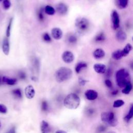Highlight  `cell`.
I'll return each instance as SVG.
<instances>
[{"instance_id":"cell-1","label":"cell","mask_w":133,"mask_h":133,"mask_svg":"<svg viewBox=\"0 0 133 133\" xmlns=\"http://www.w3.org/2000/svg\"><path fill=\"white\" fill-rule=\"evenodd\" d=\"M115 79L118 87H124L127 83L130 82L128 71L124 68L118 70L115 74Z\"/></svg>"},{"instance_id":"cell-2","label":"cell","mask_w":133,"mask_h":133,"mask_svg":"<svg viewBox=\"0 0 133 133\" xmlns=\"http://www.w3.org/2000/svg\"><path fill=\"white\" fill-rule=\"evenodd\" d=\"M73 75L72 70L67 67L62 66L59 68L55 72L56 80L58 83H62L70 79Z\"/></svg>"},{"instance_id":"cell-3","label":"cell","mask_w":133,"mask_h":133,"mask_svg":"<svg viewBox=\"0 0 133 133\" xmlns=\"http://www.w3.org/2000/svg\"><path fill=\"white\" fill-rule=\"evenodd\" d=\"M80 102V98L77 95L74 93H71L65 97L63 103L66 108L74 110L77 109L79 107Z\"/></svg>"},{"instance_id":"cell-4","label":"cell","mask_w":133,"mask_h":133,"mask_svg":"<svg viewBox=\"0 0 133 133\" xmlns=\"http://www.w3.org/2000/svg\"><path fill=\"white\" fill-rule=\"evenodd\" d=\"M75 26L79 33L83 34L88 30L90 23L88 20L86 18L78 17L75 20Z\"/></svg>"},{"instance_id":"cell-5","label":"cell","mask_w":133,"mask_h":133,"mask_svg":"<svg viewBox=\"0 0 133 133\" xmlns=\"http://www.w3.org/2000/svg\"><path fill=\"white\" fill-rule=\"evenodd\" d=\"M101 121L111 127H115L118 124V121L112 112H103L101 114Z\"/></svg>"},{"instance_id":"cell-6","label":"cell","mask_w":133,"mask_h":133,"mask_svg":"<svg viewBox=\"0 0 133 133\" xmlns=\"http://www.w3.org/2000/svg\"><path fill=\"white\" fill-rule=\"evenodd\" d=\"M111 19L112 24V28L114 30H116L119 27V17L118 12L115 10H113L111 14Z\"/></svg>"},{"instance_id":"cell-7","label":"cell","mask_w":133,"mask_h":133,"mask_svg":"<svg viewBox=\"0 0 133 133\" xmlns=\"http://www.w3.org/2000/svg\"><path fill=\"white\" fill-rule=\"evenodd\" d=\"M61 58L62 60L66 63H71L74 60V54L69 50L64 51L62 54Z\"/></svg>"},{"instance_id":"cell-8","label":"cell","mask_w":133,"mask_h":133,"mask_svg":"<svg viewBox=\"0 0 133 133\" xmlns=\"http://www.w3.org/2000/svg\"><path fill=\"white\" fill-rule=\"evenodd\" d=\"M55 10L60 15H65L68 11V7L66 4L63 3H60L56 6Z\"/></svg>"},{"instance_id":"cell-9","label":"cell","mask_w":133,"mask_h":133,"mask_svg":"<svg viewBox=\"0 0 133 133\" xmlns=\"http://www.w3.org/2000/svg\"><path fill=\"white\" fill-rule=\"evenodd\" d=\"M24 93L28 99H31L34 98L35 95V91L33 86L31 85H28L24 89Z\"/></svg>"},{"instance_id":"cell-10","label":"cell","mask_w":133,"mask_h":133,"mask_svg":"<svg viewBox=\"0 0 133 133\" xmlns=\"http://www.w3.org/2000/svg\"><path fill=\"white\" fill-rule=\"evenodd\" d=\"M51 35L56 40L60 39L63 35L62 30L59 28H54L51 30Z\"/></svg>"},{"instance_id":"cell-11","label":"cell","mask_w":133,"mask_h":133,"mask_svg":"<svg viewBox=\"0 0 133 133\" xmlns=\"http://www.w3.org/2000/svg\"><path fill=\"white\" fill-rule=\"evenodd\" d=\"M85 96L87 100L92 101L97 98L98 94L95 90L88 89L85 92Z\"/></svg>"},{"instance_id":"cell-12","label":"cell","mask_w":133,"mask_h":133,"mask_svg":"<svg viewBox=\"0 0 133 133\" xmlns=\"http://www.w3.org/2000/svg\"><path fill=\"white\" fill-rule=\"evenodd\" d=\"M94 71L98 74H104L107 71V66L105 64L100 63L94 64L93 65Z\"/></svg>"},{"instance_id":"cell-13","label":"cell","mask_w":133,"mask_h":133,"mask_svg":"<svg viewBox=\"0 0 133 133\" xmlns=\"http://www.w3.org/2000/svg\"><path fill=\"white\" fill-rule=\"evenodd\" d=\"M2 50L5 55L7 56L9 55L10 51V45L8 38L7 37H5L3 39L2 43Z\"/></svg>"},{"instance_id":"cell-14","label":"cell","mask_w":133,"mask_h":133,"mask_svg":"<svg viewBox=\"0 0 133 133\" xmlns=\"http://www.w3.org/2000/svg\"><path fill=\"white\" fill-rule=\"evenodd\" d=\"M105 53L104 50L101 48H97L95 49L92 53L93 57L96 59H101L105 56Z\"/></svg>"},{"instance_id":"cell-15","label":"cell","mask_w":133,"mask_h":133,"mask_svg":"<svg viewBox=\"0 0 133 133\" xmlns=\"http://www.w3.org/2000/svg\"><path fill=\"white\" fill-rule=\"evenodd\" d=\"M40 129L41 133H49L50 128L47 122L43 120L40 124Z\"/></svg>"},{"instance_id":"cell-16","label":"cell","mask_w":133,"mask_h":133,"mask_svg":"<svg viewBox=\"0 0 133 133\" xmlns=\"http://www.w3.org/2000/svg\"><path fill=\"white\" fill-rule=\"evenodd\" d=\"M116 39L120 42H122L125 41L127 39V34L123 31H118L116 32L115 35Z\"/></svg>"},{"instance_id":"cell-17","label":"cell","mask_w":133,"mask_h":133,"mask_svg":"<svg viewBox=\"0 0 133 133\" xmlns=\"http://www.w3.org/2000/svg\"><path fill=\"white\" fill-rule=\"evenodd\" d=\"M17 79L15 78H9L7 76H3V83L8 85H14L16 84Z\"/></svg>"},{"instance_id":"cell-18","label":"cell","mask_w":133,"mask_h":133,"mask_svg":"<svg viewBox=\"0 0 133 133\" xmlns=\"http://www.w3.org/2000/svg\"><path fill=\"white\" fill-rule=\"evenodd\" d=\"M87 67V64L86 62L83 61H81L78 62L75 66V71L76 73L78 74L81 72V71L84 69V68H86Z\"/></svg>"},{"instance_id":"cell-19","label":"cell","mask_w":133,"mask_h":133,"mask_svg":"<svg viewBox=\"0 0 133 133\" xmlns=\"http://www.w3.org/2000/svg\"><path fill=\"white\" fill-rule=\"evenodd\" d=\"M112 58L116 60H118L121 59L123 57V55L122 50L118 49L113 51L111 55Z\"/></svg>"},{"instance_id":"cell-20","label":"cell","mask_w":133,"mask_h":133,"mask_svg":"<svg viewBox=\"0 0 133 133\" xmlns=\"http://www.w3.org/2000/svg\"><path fill=\"white\" fill-rule=\"evenodd\" d=\"M132 49V45L129 43L125 45V46L124 47V48L123 49H122L123 57H126L129 54V52L131 51Z\"/></svg>"},{"instance_id":"cell-21","label":"cell","mask_w":133,"mask_h":133,"mask_svg":"<svg viewBox=\"0 0 133 133\" xmlns=\"http://www.w3.org/2000/svg\"><path fill=\"white\" fill-rule=\"evenodd\" d=\"M132 117H133V105L131 104L130 107V109L128 111V113H127V114H126L124 116V120L126 122L128 123L132 119Z\"/></svg>"},{"instance_id":"cell-22","label":"cell","mask_w":133,"mask_h":133,"mask_svg":"<svg viewBox=\"0 0 133 133\" xmlns=\"http://www.w3.org/2000/svg\"><path fill=\"white\" fill-rule=\"evenodd\" d=\"M44 11L48 15H50V16H52L55 14L56 10L55 9L51 6L50 5H46L44 8Z\"/></svg>"},{"instance_id":"cell-23","label":"cell","mask_w":133,"mask_h":133,"mask_svg":"<svg viewBox=\"0 0 133 133\" xmlns=\"http://www.w3.org/2000/svg\"><path fill=\"white\" fill-rule=\"evenodd\" d=\"M129 0H117V5L119 9H124L127 7Z\"/></svg>"},{"instance_id":"cell-24","label":"cell","mask_w":133,"mask_h":133,"mask_svg":"<svg viewBox=\"0 0 133 133\" xmlns=\"http://www.w3.org/2000/svg\"><path fill=\"white\" fill-rule=\"evenodd\" d=\"M132 88V84L130 82H129L128 83H127V84L125 85V86L124 87V88L122 90V92L124 94L127 95L129 94Z\"/></svg>"},{"instance_id":"cell-25","label":"cell","mask_w":133,"mask_h":133,"mask_svg":"<svg viewBox=\"0 0 133 133\" xmlns=\"http://www.w3.org/2000/svg\"><path fill=\"white\" fill-rule=\"evenodd\" d=\"M12 95L17 99H21L22 97V92L20 89L19 88H16L15 89H13L11 91Z\"/></svg>"},{"instance_id":"cell-26","label":"cell","mask_w":133,"mask_h":133,"mask_svg":"<svg viewBox=\"0 0 133 133\" xmlns=\"http://www.w3.org/2000/svg\"><path fill=\"white\" fill-rule=\"evenodd\" d=\"M105 35L103 32H100L98 33L95 38V41L96 42H101L105 40Z\"/></svg>"},{"instance_id":"cell-27","label":"cell","mask_w":133,"mask_h":133,"mask_svg":"<svg viewBox=\"0 0 133 133\" xmlns=\"http://www.w3.org/2000/svg\"><path fill=\"white\" fill-rule=\"evenodd\" d=\"M125 104V102L121 99H118L114 101L113 104V107L115 108H119L123 106Z\"/></svg>"},{"instance_id":"cell-28","label":"cell","mask_w":133,"mask_h":133,"mask_svg":"<svg viewBox=\"0 0 133 133\" xmlns=\"http://www.w3.org/2000/svg\"><path fill=\"white\" fill-rule=\"evenodd\" d=\"M12 21H13V18H11L8 25L7 26V29H6V37H9L10 35V32H11V25H12Z\"/></svg>"},{"instance_id":"cell-29","label":"cell","mask_w":133,"mask_h":133,"mask_svg":"<svg viewBox=\"0 0 133 133\" xmlns=\"http://www.w3.org/2000/svg\"><path fill=\"white\" fill-rule=\"evenodd\" d=\"M42 39H43V40L44 42H47V43H49V42H50L51 41V36L47 32L44 33L43 34V35H42Z\"/></svg>"},{"instance_id":"cell-30","label":"cell","mask_w":133,"mask_h":133,"mask_svg":"<svg viewBox=\"0 0 133 133\" xmlns=\"http://www.w3.org/2000/svg\"><path fill=\"white\" fill-rule=\"evenodd\" d=\"M77 41V38L76 35L74 34H71L69 36L68 38V41L70 44H75Z\"/></svg>"},{"instance_id":"cell-31","label":"cell","mask_w":133,"mask_h":133,"mask_svg":"<svg viewBox=\"0 0 133 133\" xmlns=\"http://www.w3.org/2000/svg\"><path fill=\"white\" fill-rule=\"evenodd\" d=\"M3 7L5 10L8 9L11 6V2L10 0H3Z\"/></svg>"},{"instance_id":"cell-32","label":"cell","mask_w":133,"mask_h":133,"mask_svg":"<svg viewBox=\"0 0 133 133\" xmlns=\"http://www.w3.org/2000/svg\"><path fill=\"white\" fill-rule=\"evenodd\" d=\"M44 11V8H41L40 10L38 11V19L40 20V21H43V19H44V14H43V11Z\"/></svg>"},{"instance_id":"cell-33","label":"cell","mask_w":133,"mask_h":133,"mask_svg":"<svg viewBox=\"0 0 133 133\" xmlns=\"http://www.w3.org/2000/svg\"><path fill=\"white\" fill-rule=\"evenodd\" d=\"M106 129V128L103 125H99L97 128V129H96V132L97 133H102L103 132H104V131Z\"/></svg>"},{"instance_id":"cell-34","label":"cell","mask_w":133,"mask_h":133,"mask_svg":"<svg viewBox=\"0 0 133 133\" xmlns=\"http://www.w3.org/2000/svg\"><path fill=\"white\" fill-rule=\"evenodd\" d=\"M7 112V107L2 104H0V113L3 114H5Z\"/></svg>"},{"instance_id":"cell-35","label":"cell","mask_w":133,"mask_h":133,"mask_svg":"<svg viewBox=\"0 0 133 133\" xmlns=\"http://www.w3.org/2000/svg\"><path fill=\"white\" fill-rule=\"evenodd\" d=\"M78 82L81 86H84L86 83L88 82V81L82 77H79L78 79Z\"/></svg>"},{"instance_id":"cell-36","label":"cell","mask_w":133,"mask_h":133,"mask_svg":"<svg viewBox=\"0 0 133 133\" xmlns=\"http://www.w3.org/2000/svg\"><path fill=\"white\" fill-rule=\"evenodd\" d=\"M41 109L43 111H46L48 109V104L46 101H43L42 102Z\"/></svg>"},{"instance_id":"cell-37","label":"cell","mask_w":133,"mask_h":133,"mask_svg":"<svg viewBox=\"0 0 133 133\" xmlns=\"http://www.w3.org/2000/svg\"><path fill=\"white\" fill-rule=\"evenodd\" d=\"M104 83H105V85H106V86L109 88H111L112 86V83L111 81L109 79H105L104 81Z\"/></svg>"},{"instance_id":"cell-38","label":"cell","mask_w":133,"mask_h":133,"mask_svg":"<svg viewBox=\"0 0 133 133\" xmlns=\"http://www.w3.org/2000/svg\"><path fill=\"white\" fill-rule=\"evenodd\" d=\"M19 76L20 78H21L22 79H24L26 78V74L23 72H20L19 73Z\"/></svg>"},{"instance_id":"cell-39","label":"cell","mask_w":133,"mask_h":133,"mask_svg":"<svg viewBox=\"0 0 133 133\" xmlns=\"http://www.w3.org/2000/svg\"><path fill=\"white\" fill-rule=\"evenodd\" d=\"M6 133H16V129H15V127H13L11 128H10L7 132H6Z\"/></svg>"},{"instance_id":"cell-40","label":"cell","mask_w":133,"mask_h":133,"mask_svg":"<svg viewBox=\"0 0 133 133\" xmlns=\"http://www.w3.org/2000/svg\"><path fill=\"white\" fill-rule=\"evenodd\" d=\"M55 133H67V132L62 130H58L56 131Z\"/></svg>"},{"instance_id":"cell-41","label":"cell","mask_w":133,"mask_h":133,"mask_svg":"<svg viewBox=\"0 0 133 133\" xmlns=\"http://www.w3.org/2000/svg\"><path fill=\"white\" fill-rule=\"evenodd\" d=\"M2 84H3V76L0 75V85H2Z\"/></svg>"},{"instance_id":"cell-42","label":"cell","mask_w":133,"mask_h":133,"mask_svg":"<svg viewBox=\"0 0 133 133\" xmlns=\"http://www.w3.org/2000/svg\"><path fill=\"white\" fill-rule=\"evenodd\" d=\"M118 92V90H114V91H113L112 92V94L113 95H116V94H117Z\"/></svg>"},{"instance_id":"cell-43","label":"cell","mask_w":133,"mask_h":133,"mask_svg":"<svg viewBox=\"0 0 133 133\" xmlns=\"http://www.w3.org/2000/svg\"><path fill=\"white\" fill-rule=\"evenodd\" d=\"M107 133H116V132L113 131H108Z\"/></svg>"},{"instance_id":"cell-44","label":"cell","mask_w":133,"mask_h":133,"mask_svg":"<svg viewBox=\"0 0 133 133\" xmlns=\"http://www.w3.org/2000/svg\"><path fill=\"white\" fill-rule=\"evenodd\" d=\"M1 127V122H0V127Z\"/></svg>"},{"instance_id":"cell-45","label":"cell","mask_w":133,"mask_h":133,"mask_svg":"<svg viewBox=\"0 0 133 133\" xmlns=\"http://www.w3.org/2000/svg\"><path fill=\"white\" fill-rule=\"evenodd\" d=\"M1 1H2V0H0V2H1Z\"/></svg>"}]
</instances>
